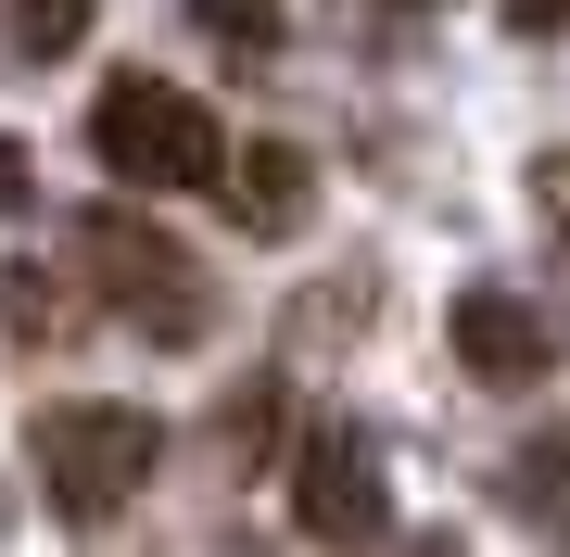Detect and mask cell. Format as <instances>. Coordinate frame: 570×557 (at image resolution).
I'll use <instances>...</instances> for the list:
<instances>
[{
	"mask_svg": "<svg viewBox=\"0 0 570 557\" xmlns=\"http://www.w3.org/2000/svg\"><path fill=\"white\" fill-rule=\"evenodd\" d=\"M89 152L127 178V190H216L228 178V127L190 102L178 77H115L89 102Z\"/></svg>",
	"mask_w": 570,
	"mask_h": 557,
	"instance_id": "cell-3",
	"label": "cell"
},
{
	"mask_svg": "<svg viewBox=\"0 0 570 557\" xmlns=\"http://www.w3.org/2000/svg\"><path fill=\"white\" fill-rule=\"evenodd\" d=\"M190 26L216 51H279V0H190Z\"/></svg>",
	"mask_w": 570,
	"mask_h": 557,
	"instance_id": "cell-8",
	"label": "cell"
},
{
	"mask_svg": "<svg viewBox=\"0 0 570 557\" xmlns=\"http://www.w3.org/2000/svg\"><path fill=\"white\" fill-rule=\"evenodd\" d=\"M406 13H419V0H406Z\"/></svg>",
	"mask_w": 570,
	"mask_h": 557,
	"instance_id": "cell-11",
	"label": "cell"
},
{
	"mask_svg": "<svg viewBox=\"0 0 570 557\" xmlns=\"http://www.w3.org/2000/svg\"><path fill=\"white\" fill-rule=\"evenodd\" d=\"M26 190H39V166H26V140H0V216H26Z\"/></svg>",
	"mask_w": 570,
	"mask_h": 557,
	"instance_id": "cell-9",
	"label": "cell"
},
{
	"mask_svg": "<svg viewBox=\"0 0 570 557\" xmlns=\"http://www.w3.org/2000/svg\"><path fill=\"white\" fill-rule=\"evenodd\" d=\"M216 203H228L242 241H305V228H317V166L292 140H242L228 178H216Z\"/></svg>",
	"mask_w": 570,
	"mask_h": 557,
	"instance_id": "cell-6",
	"label": "cell"
},
{
	"mask_svg": "<svg viewBox=\"0 0 570 557\" xmlns=\"http://www.w3.org/2000/svg\"><path fill=\"white\" fill-rule=\"evenodd\" d=\"M444 330H456V368H469V380H508V392H520V380H546V368H558L546 305H520L508 279H469Z\"/></svg>",
	"mask_w": 570,
	"mask_h": 557,
	"instance_id": "cell-5",
	"label": "cell"
},
{
	"mask_svg": "<svg viewBox=\"0 0 570 557\" xmlns=\"http://www.w3.org/2000/svg\"><path fill=\"white\" fill-rule=\"evenodd\" d=\"M140 203H153V190H140ZM140 203H89V216H77L89 305L127 317L140 342H204V330H216V279H204V253H190L178 228H153Z\"/></svg>",
	"mask_w": 570,
	"mask_h": 557,
	"instance_id": "cell-1",
	"label": "cell"
},
{
	"mask_svg": "<svg viewBox=\"0 0 570 557\" xmlns=\"http://www.w3.org/2000/svg\"><path fill=\"white\" fill-rule=\"evenodd\" d=\"M292 519L305 533H330V545H367L393 519V495H381V444L355 431V418H305L292 431Z\"/></svg>",
	"mask_w": 570,
	"mask_h": 557,
	"instance_id": "cell-4",
	"label": "cell"
},
{
	"mask_svg": "<svg viewBox=\"0 0 570 557\" xmlns=\"http://www.w3.org/2000/svg\"><path fill=\"white\" fill-rule=\"evenodd\" d=\"M26 456H39V481H51V507L77 519V533H102V519H127L153 495V469H165V431L140 406H102V392H63V406L26 418Z\"/></svg>",
	"mask_w": 570,
	"mask_h": 557,
	"instance_id": "cell-2",
	"label": "cell"
},
{
	"mask_svg": "<svg viewBox=\"0 0 570 557\" xmlns=\"http://www.w3.org/2000/svg\"><path fill=\"white\" fill-rule=\"evenodd\" d=\"M508 26H532V39H546V26H570V0H508Z\"/></svg>",
	"mask_w": 570,
	"mask_h": 557,
	"instance_id": "cell-10",
	"label": "cell"
},
{
	"mask_svg": "<svg viewBox=\"0 0 570 557\" xmlns=\"http://www.w3.org/2000/svg\"><path fill=\"white\" fill-rule=\"evenodd\" d=\"M0 26H13V51H39V63H63L89 39V0H0Z\"/></svg>",
	"mask_w": 570,
	"mask_h": 557,
	"instance_id": "cell-7",
	"label": "cell"
}]
</instances>
